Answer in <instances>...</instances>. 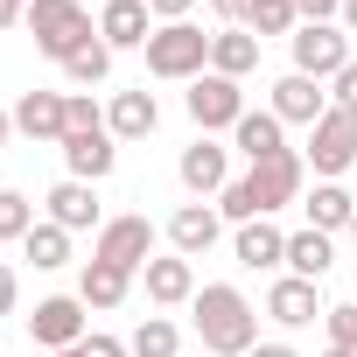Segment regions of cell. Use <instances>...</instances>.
<instances>
[{
  "instance_id": "8fae6325",
  "label": "cell",
  "mask_w": 357,
  "mask_h": 357,
  "mask_svg": "<svg viewBox=\"0 0 357 357\" xmlns=\"http://www.w3.org/2000/svg\"><path fill=\"white\" fill-rule=\"evenodd\" d=\"M15 133H29V140H63V133H70V98H63V91H29V98L15 105Z\"/></svg>"
},
{
  "instance_id": "603a6c76",
  "label": "cell",
  "mask_w": 357,
  "mask_h": 357,
  "mask_svg": "<svg viewBox=\"0 0 357 357\" xmlns=\"http://www.w3.org/2000/svg\"><path fill=\"white\" fill-rule=\"evenodd\" d=\"M301 211H308V225H315V231H350V218H357V197H350L343 183H315V197H308Z\"/></svg>"
},
{
  "instance_id": "3957f363",
  "label": "cell",
  "mask_w": 357,
  "mask_h": 357,
  "mask_svg": "<svg viewBox=\"0 0 357 357\" xmlns=\"http://www.w3.org/2000/svg\"><path fill=\"white\" fill-rule=\"evenodd\" d=\"M56 147H63V161H70V175H77V183H105V175H112V161H119L112 126L98 119V105H91V98H70V133H63Z\"/></svg>"
},
{
  "instance_id": "7c38bea8",
  "label": "cell",
  "mask_w": 357,
  "mask_h": 357,
  "mask_svg": "<svg viewBox=\"0 0 357 357\" xmlns=\"http://www.w3.org/2000/svg\"><path fill=\"white\" fill-rule=\"evenodd\" d=\"M147 15H154L147 0H105V15H98V43H105V50H147V36H154Z\"/></svg>"
},
{
  "instance_id": "30bf717a",
  "label": "cell",
  "mask_w": 357,
  "mask_h": 357,
  "mask_svg": "<svg viewBox=\"0 0 357 357\" xmlns=\"http://www.w3.org/2000/svg\"><path fill=\"white\" fill-rule=\"evenodd\" d=\"M29 336H36L43 350H77V343H84V301H77V294H50V301H36Z\"/></svg>"
},
{
  "instance_id": "7a4b0ae2",
  "label": "cell",
  "mask_w": 357,
  "mask_h": 357,
  "mask_svg": "<svg viewBox=\"0 0 357 357\" xmlns=\"http://www.w3.org/2000/svg\"><path fill=\"white\" fill-rule=\"evenodd\" d=\"M197 336H204V350H218V357H252V343H259V315H252V301L238 294V287H204L197 294Z\"/></svg>"
},
{
  "instance_id": "484cf974",
  "label": "cell",
  "mask_w": 357,
  "mask_h": 357,
  "mask_svg": "<svg viewBox=\"0 0 357 357\" xmlns=\"http://www.w3.org/2000/svg\"><path fill=\"white\" fill-rule=\"evenodd\" d=\"M126 350H133V357H175V350H183V329H175L168 315H147V322L133 329Z\"/></svg>"
},
{
  "instance_id": "9a60e30c",
  "label": "cell",
  "mask_w": 357,
  "mask_h": 357,
  "mask_svg": "<svg viewBox=\"0 0 357 357\" xmlns=\"http://www.w3.org/2000/svg\"><path fill=\"white\" fill-rule=\"evenodd\" d=\"M105 126H112V140H147V133L161 126V105H154V91H147V84H140V91H119Z\"/></svg>"
},
{
  "instance_id": "4dcf8cb0",
  "label": "cell",
  "mask_w": 357,
  "mask_h": 357,
  "mask_svg": "<svg viewBox=\"0 0 357 357\" xmlns=\"http://www.w3.org/2000/svg\"><path fill=\"white\" fill-rule=\"evenodd\" d=\"M322 322H329V343L357 350V301H343V308H322Z\"/></svg>"
},
{
  "instance_id": "5b68a950",
  "label": "cell",
  "mask_w": 357,
  "mask_h": 357,
  "mask_svg": "<svg viewBox=\"0 0 357 357\" xmlns=\"http://www.w3.org/2000/svg\"><path fill=\"white\" fill-rule=\"evenodd\" d=\"M204 63H211V36L190 29V22H168V29L147 36V70H154V77H190V84H197Z\"/></svg>"
},
{
  "instance_id": "52a82bcc",
  "label": "cell",
  "mask_w": 357,
  "mask_h": 357,
  "mask_svg": "<svg viewBox=\"0 0 357 357\" xmlns=\"http://www.w3.org/2000/svg\"><path fill=\"white\" fill-rule=\"evenodd\" d=\"M350 63V29H336V22H301L294 29V70L301 77H336Z\"/></svg>"
},
{
  "instance_id": "e0dca14e",
  "label": "cell",
  "mask_w": 357,
  "mask_h": 357,
  "mask_svg": "<svg viewBox=\"0 0 357 357\" xmlns=\"http://www.w3.org/2000/svg\"><path fill=\"white\" fill-rule=\"evenodd\" d=\"M225 183H231V175H225V147H218L211 133H204L197 147H183V190H197V197L218 190V197H225Z\"/></svg>"
},
{
  "instance_id": "d6986e66",
  "label": "cell",
  "mask_w": 357,
  "mask_h": 357,
  "mask_svg": "<svg viewBox=\"0 0 357 357\" xmlns=\"http://www.w3.org/2000/svg\"><path fill=\"white\" fill-rule=\"evenodd\" d=\"M50 225H63V231H84V225H98V197H91V183H56L50 190Z\"/></svg>"
},
{
  "instance_id": "83f0119b",
  "label": "cell",
  "mask_w": 357,
  "mask_h": 357,
  "mask_svg": "<svg viewBox=\"0 0 357 357\" xmlns=\"http://www.w3.org/2000/svg\"><path fill=\"white\" fill-rule=\"evenodd\" d=\"M294 22H301L294 0H252V8H245V29L252 36H294Z\"/></svg>"
},
{
  "instance_id": "277c9868",
  "label": "cell",
  "mask_w": 357,
  "mask_h": 357,
  "mask_svg": "<svg viewBox=\"0 0 357 357\" xmlns=\"http://www.w3.org/2000/svg\"><path fill=\"white\" fill-rule=\"evenodd\" d=\"M29 29H36V50L56 56V63H70L91 43V15L77 0H29Z\"/></svg>"
},
{
  "instance_id": "d590c367",
  "label": "cell",
  "mask_w": 357,
  "mask_h": 357,
  "mask_svg": "<svg viewBox=\"0 0 357 357\" xmlns=\"http://www.w3.org/2000/svg\"><path fill=\"white\" fill-rule=\"evenodd\" d=\"M147 8H154V15H161V22H183V15H190V8H197V0H147Z\"/></svg>"
},
{
  "instance_id": "d6a6232c",
  "label": "cell",
  "mask_w": 357,
  "mask_h": 357,
  "mask_svg": "<svg viewBox=\"0 0 357 357\" xmlns=\"http://www.w3.org/2000/svg\"><path fill=\"white\" fill-rule=\"evenodd\" d=\"M77 350H84V357H133V350H126V343H119V336H84V343H77Z\"/></svg>"
},
{
  "instance_id": "6da1fadb",
  "label": "cell",
  "mask_w": 357,
  "mask_h": 357,
  "mask_svg": "<svg viewBox=\"0 0 357 357\" xmlns=\"http://www.w3.org/2000/svg\"><path fill=\"white\" fill-rule=\"evenodd\" d=\"M301 175H308V161H301L294 147H287V154H273V161H259L252 175L225 183V204H218V218H231V225L273 218L280 204H294V197H301Z\"/></svg>"
},
{
  "instance_id": "2e32d148",
  "label": "cell",
  "mask_w": 357,
  "mask_h": 357,
  "mask_svg": "<svg viewBox=\"0 0 357 357\" xmlns=\"http://www.w3.org/2000/svg\"><path fill=\"white\" fill-rule=\"evenodd\" d=\"M266 315L273 322H287V329H301V322H315L322 315V294H315V280H273V294H266Z\"/></svg>"
},
{
  "instance_id": "7402d4cb",
  "label": "cell",
  "mask_w": 357,
  "mask_h": 357,
  "mask_svg": "<svg viewBox=\"0 0 357 357\" xmlns=\"http://www.w3.org/2000/svg\"><path fill=\"white\" fill-rule=\"evenodd\" d=\"M126 287H133V273H126V266H105V259H84V280H77V301H84V308H119V301H126Z\"/></svg>"
},
{
  "instance_id": "f35d334b",
  "label": "cell",
  "mask_w": 357,
  "mask_h": 357,
  "mask_svg": "<svg viewBox=\"0 0 357 357\" xmlns=\"http://www.w3.org/2000/svg\"><path fill=\"white\" fill-rule=\"evenodd\" d=\"M252 357H294L287 343H252Z\"/></svg>"
},
{
  "instance_id": "4316f807",
  "label": "cell",
  "mask_w": 357,
  "mask_h": 357,
  "mask_svg": "<svg viewBox=\"0 0 357 357\" xmlns=\"http://www.w3.org/2000/svg\"><path fill=\"white\" fill-rule=\"evenodd\" d=\"M22 259H36L43 273L63 266V259H70V231H63V225H36V231L22 238Z\"/></svg>"
},
{
  "instance_id": "60d3db41",
  "label": "cell",
  "mask_w": 357,
  "mask_h": 357,
  "mask_svg": "<svg viewBox=\"0 0 357 357\" xmlns=\"http://www.w3.org/2000/svg\"><path fill=\"white\" fill-rule=\"evenodd\" d=\"M8 133H15V112H0V147H8Z\"/></svg>"
},
{
  "instance_id": "ab89813d",
  "label": "cell",
  "mask_w": 357,
  "mask_h": 357,
  "mask_svg": "<svg viewBox=\"0 0 357 357\" xmlns=\"http://www.w3.org/2000/svg\"><path fill=\"white\" fill-rule=\"evenodd\" d=\"M343 29H350V36H357V0H343Z\"/></svg>"
},
{
  "instance_id": "ee69618b",
  "label": "cell",
  "mask_w": 357,
  "mask_h": 357,
  "mask_svg": "<svg viewBox=\"0 0 357 357\" xmlns=\"http://www.w3.org/2000/svg\"><path fill=\"white\" fill-rule=\"evenodd\" d=\"M350 231H357V218H350Z\"/></svg>"
},
{
  "instance_id": "ba28073f",
  "label": "cell",
  "mask_w": 357,
  "mask_h": 357,
  "mask_svg": "<svg viewBox=\"0 0 357 357\" xmlns=\"http://www.w3.org/2000/svg\"><path fill=\"white\" fill-rule=\"evenodd\" d=\"M190 119H197L204 133H218V126H238V119H245V91H238V77H218V70H204V77L190 84Z\"/></svg>"
},
{
  "instance_id": "ac0fdd59",
  "label": "cell",
  "mask_w": 357,
  "mask_h": 357,
  "mask_svg": "<svg viewBox=\"0 0 357 357\" xmlns=\"http://www.w3.org/2000/svg\"><path fill=\"white\" fill-rule=\"evenodd\" d=\"M140 273H147V301H161V308L197 301V273H190V259H183V252H175V259H147Z\"/></svg>"
},
{
  "instance_id": "7bdbcfd3",
  "label": "cell",
  "mask_w": 357,
  "mask_h": 357,
  "mask_svg": "<svg viewBox=\"0 0 357 357\" xmlns=\"http://www.w3.org/2000/svg\"><path fill=\"white\" fill-rule=\"evenodd\" d=\"M50 357H84V350H50Z\"/></svg>"
},
{
  "instance_id": "44dd1931",
  "label": "cell",
  "mask_w": 357,
  "mask_h": 357,
  "mask_svg": "<svg viewBox=\"0 0 357 357\" xmlns=\"http://www.w3.org/2000/svg\"><path fill=\"white\" fill-rule=\"evenodd\" d=\"M238 266H287V231H273L266 218H252V225H238Z\"/></svg>"
},
{
  "instance_id": "74e56055",
  "label": "cell",
  "mask_w": 357,
  "mask_h": 357,
  "mask_svg": "<svg viewBox=\"0 0 357 357\" xmlns=\"http://www.w3.org/2000/svg\"><path fill=\"white\" fill-rule=\"evenodd\" d=\"M15 308V266H0V315Z\"/></svg>"
},
{
  "instance_id": "d4e9b609",
  "label": "cell",
  "mask_w": 357,
  "mask_h": 357,
  "mask_svg": "<svg viewBox=\"0 0 357 357\" xmlns=\"http://www.w3.org/2000/svg\"><path fill=\"white\" fill-rule=\"evenodd\" d=\"M287 273H294V280H322V273H329V231H315V225L294 231V238H287Z\"/></svg>"
},
{
  "instance_id": "f1b7e54d",
  "label": "cell",
  "mask_w": 357,
  "mask_h": 357,
  "mask_svg": "<svg viewBox=\"0 0 357 357\" xmlns=\"http://www.w3.org/2000/svg\"><path fill=\"white\" fill-rule=\"evenodd\" d=\"M36 231V204L22 197V190H0V245L8 238H29Z\"/></svg>"
},
{
  "instance_id": "ffe728a7",
  "label": "cell",
  "mask_w": 357,
  "mask_h": 357,
  "mask_svg": "<svg viewBox=\"0 0 357 357\" xmlns=\"http://www.w3.org/2000/svg\"><path fill=\"white\" fill-rule=\"evenodd\" d=\"M252 63H259V36L252 29H218L211 36V70L218 77H245Z\"/></svg>"
},
{
  "instance_id": "b9f144b4",
  "label": "cell",
  "mask_w": 357,
  "mask_h": 357,
  "mask_svg": "<svg viewBox=\"0 0 357 357\" xmlns=\"http://www.w3.org/2000/svg\"><path fill=\"white\" fill-rule=\"evenodd\" d=\"M322 357H357V350H343V343H329V350H322Z\"/></svg>"
},
{
  "instance_id": "8992f818",
  "label": "cell",
  "mask_w": 357,
  "mask_h": 357,
  "mask_svg": "<svg viewBox=\"0 0 357 357\" xmlns=\"http://www.w3.org/2000/svg\"><path fill=\"white\" fill-rule=\"evenodd\" d=\"M357 161V112H343V105H329L315 126H308V168L322 175V183H336V175Z\"/></svg>"
},
{
  "instance_id": "9c48e42d",
  "label": "cell",
  "mask_w": 357,
  "mask_h": 357,
  "mask_svg": "<svg viewBox=\"0 0 357 357\" xmlns=\"http://www.w3.org/2000/svg\"><path fill=\"white\" fill-rule=\"evenodd\" d=\"M91 259L140 273V266L154 259V225H147V218H112V225H98V245H91Z\"/></svg>"
},
{
  "instance_id": "836d02e7",
  "label": "cell",
  "mask_w": 357,
  "mask_h": 357,
  "mask_svg": "<svg viewBox=\"0 0 357 357\" xmlns=\"http://www.w3.org/2000/svg\"><path fill=\"white\" fill-rule=\"evenodd\" d=\"M301 8V22H329V15H343V0H294Z\"/></svg>"
},
{
  "instance_id": "4fadbf2b",
  "label": "cell",
  "mask_w": 357,
  "mask_h": 357,
  "mask_svg": "<svg viewBox=\"0 0 357 357\" xmlns=\"http://www.w3.org/2000/svg\"><path fill=\"white\" fill-rule=\"evenodd\" d=\"M322 112H329V105H322V84H315V77L287 70V77L273 84V119H280V126H287V119H294V126H315Z\"/></svg>"
},
{
  "instance_id": "cb8c5ba5",
  "label": "cell",
  "mask_w": 357,
  "mask_h": 357,
  "mask_svg": "<svg viewBox=\"0 0 357 357\" xmlns=\"http://www.w3.org/2000/svg\"><path fill=\"white\" fill-rule=\"evenodd\" d=\"M231 133H238V147L252 154V168H259V161H273V154H287V140H280V119H273V112H245Z\"/></svg>"
},
{
  "instance_id": "8d00e7d4",
  "label": "cell",
  "mask_w": 357,
  "mask_h": 357,
  "mask_svg": "<svg viewBox=\"0 0 357 357\" xmlns=\"http://www.w3.org/2000/svg\"><path fill=\"white\" fill-rule=\"evenodd\" d=\"M15 22H29V0H0V29H15Z\"/></svg>"
},
{
  "instance_id": "5bb4252c",
  "label": "cell",
  "mask_w": 357,
  "mask_h": 357,
  "mask_svg": "<svg viewBox=\"0 0 357 357\" xmlns=\"http://www.w3.org/2000/svg\"><path fill=\"white\" fill-rule=\"evenodd\" d=\"M218 225H225V218H218L211 204H183V211L168 218V238H175V252H183V259H197V252L218 245Z\"/></svg>"
},
{
  "instance_id": "f546056e",
  "label": "cell",
  "mask_w": 357,
  "mask_h": 357,
  "mask_svg": "<svg viewBox=\"0 0 357 357\" xmlns=\"http://www.w3.org/2000/svg\"><path fill=\"white\" fill-rule=\"evenodd\" d=\"M63 70H70V84H98V77L112 70V50H105V43H84V50H77Z\"/></svg>"
},
{
  "instance_id": "e575fe53",
  "label": "cell",
  "mask_w": 357,
  "mask_h": 357,
  "mask_svg": "<svg viewBox=\"0 0 357 357\" xmlns=\"http://www.w3.org/2000/svg\"><path fill=\"white\" fill-rule=\"evenodd\" d=\"M211 8H218V22H225V29H238V22H245V8H252V0H211Z\"/></svg>"
},
{
  "instance_id": "1f68e13d",
  "label": "cell",
  "mask_w": 357,
  "mask_h": 357,
  "mask_svg": "<svg viewBox=\"0 0 357 357\" xmlns=\"http://www.w3.org/2000/svg\"><path fill=\"white\" fill-rule=\"evenodd\" d=\"M329 84H336V105H343V112H357V56H350V63H343Z\"/></svg>"
}]
</instances>
